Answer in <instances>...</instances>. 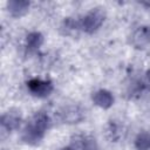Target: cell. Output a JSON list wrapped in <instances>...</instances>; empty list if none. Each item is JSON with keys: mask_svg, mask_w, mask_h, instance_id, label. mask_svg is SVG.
<instances>
[{"mask_svg": "<svg viewBox=\"0 0 150 150\" xmlns=\"http://www.w3.org/2000/svg\"><path fill=\"white\" fill-rule=\"evenodd\" d=\"M101 21H102V15H100L97 12H95V13L89 14L84 19L83 25H84V28L86 29L93 30V29H95L96 27H98L101 25Z\"/></svg>", "mask_w": 150, "mask_h": 150, "instance_id": "cell-1", "label": "cell"}, {"mask_svg": "<svg viewBox=\"0 0 150 150\" xmlns=\"http://www.w3.org/2000/svg\"><path fill=\"white\" fill-rule=\"evenodd\" d=\"M29 87L32 91L35 93L36 95H48V93L50 91V86L41 81H32Z\"/></svg>", "mask_w": 150, "mask_h": 150, "instance_id": "cell-2", "label": "cell"}, {"mask_svg": "<svg viewBox=\"0 0 150 150\" xmlns=\"http://www.w3.org/2000/svg\"><path fill=\"white\" fill-rule=\"evenodd\" d=\"M94 101L96 102V104L101 105V107H109L112 103V97L108 91H98L95 94L94 96Z\"/></svg>", "mask_w": 150, "mask_h": 150, "instance_id": "cell-3", "label": "cell"}, {"mask_svg": "<svg viewBox=\"0 0 150 150\" xmlns=\"http://www.w3.org/2000/svg\"><path fill=\"white\" fill-rule=\"evenodd\" d=\"M28 42L30 43V46L32 47H36V46H39L40 45V42H41V36L39 35V34H32L29 38H28Z\"/></svg>", "mask_w": 150, "mask_h": 150, "instance_id": "cell-4", "label": "cell"}, {"mask_svg": "<svg viewBox=\"0 0 150 150\" xmlns=\"http://www.w3.org/2000/svg\"><path fill=\"white\" fill-rule=\"evenodd\" d=\"M66 150H71V149H66Z\"/></svg>", "mask_w": 150, "mask_h": 150, "instance_id": "cell-5", "label": "cell"}, {"mask_svg": "<svg viewBox=\"0 0 150 150\" xmlns=\"http://www.w3.org/2000/svg\"><path fill=\"white\" fill-rule=\"evenodd\" d=\"M149 77H150V76H149Z\"/></svg>", "mask_w": 150, "mask_h": 150, "instance_id": "cell-6", "label": "cell"}]
</instances>
